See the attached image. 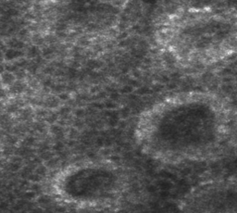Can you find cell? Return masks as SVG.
<instances>
[{
  "mask_svg": "<svg viewBox=\"0 0 237 213\" xmlns=\"http://www.w3.org/2000/svg\"><path fill=\"white\" fill-rule=\"evenodd\" d=\"M38 55H39V49L37 48L36 46H32L29 49V56H31L32 58H36Z\"/></svg>",
  "mask_w": 237,
  "mask_h": 213,
  "instance_id": "52a82bcc",
  "label": "cell"
},
{
  "mask_svg": "<svg viewBox=\"0 0 237 213\" xmlns=\"http://www.w3.org/2000/svg\"><path fill=\"white\" fill-rule=\"evenodd\" d=\"M158 49L189 68H208L237 57V11L220 7L178 8L154 27Z\"/></svg>",
  "mask_w": 237,
  "mask_h": 213,
  "instance_id": "7a4b0ae2",
  "label": "cell"
},
{
  "mask_svg": "<svg viewBox=\"0 0 237 213\" xmlns=\"http://www.w3.org/2000/svg\"><path fill=\"white\" fill-rule=\"evenodd\" d=\"M25 89V84L21 82H14L10 85V92L12 94H21Z\"/></svg>",
  "mask_w": 237,
  "mask_h": 213,
  "instance_id": "277c9868",
  "label": "cell"
},
{
  "mask_svg": "<svg viewBox=\"0 0 237 213\" xmlns=\"http://www.w3.org/2000/svg\"><path fill=\"white\" fill-rule=\"evenodd\" d=\"M9 45H10V48H15V49H20L21 47H23V43L19 41V40H12L9 43Z\"/></svg>",
  "mask_w": 237,
  "mask_h": 213,
  "instance_id": "8992f818",
  "label": "cell"
},
{
  "mask_svg": "<svg viewBox=\"0 0 237 213\" xmlns=\"http://www.w3.org/2000/svg\"><path fill=\"white\" fill-rule=\"evenodd\" d=\"M22 52L20 49H15V48H9L6 52H5L4 57L7 60H14L19 58H21L22 56Z\"/></svg>",
  "mask_w": 237,
  "mask_h": 213,
  "instance_id": "3957f363",
  "label": "cell"
},
{
  "mask_svg": "<svg viewBox=\"0 0 237 213\" xmlns=\"http://www.w3.org/2000/svg\"><path fill=\"white\" fill-rule=\"evenodd\" d=\"M1 80L5 84L11 85L14 82H15V76H14L13 73L10 72H5L2 73Z\"/></svg>",
  "mask_w": 237,
  "mask_h": 213,
  "instance_id": "5b68a950",
  "label": "cell"
},
{
  "mask_svg": "<svg viewBox=\"0 0 237 213\" xmlns=\"http://www.w3.org/2000/svg\"><path fill=\"white\" fill-rule=\"evenodd\" d=\"M4 97H5V91L1 87H0V98H2Z\"/></svg>",
  "mask_w": 237,
  "mask_h": 213,
  "instance_id": "ba28073f",
  "label": "cell"
},
{
  "mask_svg": "<svg viewBox=\"0 0 237 213\" xmlns=\"http://www.w3.org/2000/svg\"><path fill=\"white\" fill-rule=\"evenodd\" d=\"M234 118L219 94L204 90L179 92L140 113L134 137L145 157L166 166L202 164L228 151Z\"/></svg>",
  "mask_w": 237,
  "mask_h": 213,
  "instance_id": "6da1fadb",
  "label": "cell"
}]
</instances>
